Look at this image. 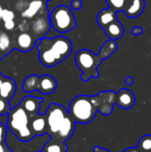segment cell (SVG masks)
<instances>
[{"mask_svg":"<svg viewBox=\"0 0 151 152\" xmlns=\"http://www.w3.org/2000/svg\"><path fill=\"white\" fill-rule=\"evenodd\" d=\"M75 120L70 117V115L69 114L67 116V118H65V121L62 125V126L61 127L56 138L54 139L55 141L61 142H65L66 141H68L72 134H74L75 131Z\"/></svg>","mask_w":151,"mask_h":152,"instance_id":"obj_11","label":"cell"},{"mask_svg":"<svg viewBox=\"0 0 151 152\" xmlns=\"http://www.w3.org/2000/svg\"><path fill=\"white\" fill-rule=\"evenodd\" d=\"M125 83H126V85H128V86L133 85V77H126V79H125Z\"/></svg>","mask_w":151,"mask_h":152,"instance_id":"obj_36","label":"cell"},{"mask_svg":"<svg viewBox=\"0 0 151 152\" xmlns=\"http://www.w3.org/2000/svg\"><path fill=\"white\" fill-rule=\"evenodd\" d=\"M38 59L42 65L52 68L64 61L71 53L73 45L71 41L61 36L53 38L43 37L36 41Z\"/></svg>","mask_w":151,"mask_h":152,"instance_id":"obj_1","label":"cell"},{"mask_svg":"<svg viewBox=\"0 0 151 152\" xmlns=\"http://www.w3.org/2000/svg\"><path fill=\"white\" fill-rule=\"evenodd\" d=\"M28 4H27L25 1L20 0V1H18V3L16 4V9H17L18 11H21V12H23V11L27 8Z\"/></svg>","mask_w":151,"mask_h":152,"instance_id":"obj_31","label":"cell"},{"mask_svg":"<svg viewBox=\"0 0 151 152\" xmlns=\"http://www.w3.org/2000/svg\"><path fill=\"white\" fill-rule=\"evenodd\" d=\"M44 115L47 122V134L54 140L69 115V111L60 104L51 103Z\"/></svg>","mask_w":151,"mask_h":152,"instance_id":"obj_6","label":"cell"},{"mask_svg":"<svg viewBox=\"0 0 151 152\" xmlns=\"http://www.w3.org/2000/svg\"><path fill=\"white\" fill-rule=\"evenodd\" d=\"M3 11H4V8H3V6H2V5L0 4V19H1V16H2Z\"/></svg>","mask_w":151,"mask_h":152,"instance_id":"obj_37","label":"cell"},{"mask_svg":"<svg viewBox=\"0 0 151 152\" xmlns=\"http://www.w3.org/2000/svg\"><path fill=\"white\" fill-rule=\"evenodd\" d=\"M16 93V83L11 78L5 77L4 82L0 86V98L10 101Z\"/></svg>","mask_w":151,"mask_h":152,"instance_id":"obj_17","label":"cell"},{"mask_svg":"<svg viewBox=\"0 0 151 152\" xmlns=\"http://www.w3.org/2000/svg\"><path fill=\"white\" fill-rule=\"evenodd\" d=\"M138 149L141 152H151V135L147 134L139 141Z\"/></svg>","mask_w":151,"mask_h":152,"instance_id":"obj_23","label":"cell"},{"mask_svg":"<svg viewBox=\"0 0 151 152\" xmlns=\"http://www.w3.org/2000/svg\"><path fill=\"white\" fill-rule=\"evenodd\" d=\"M16 1H20V0H16Z\"/></svg>","mask_w":151,"mask_h":152,"instance_id":"obj_38","label":"cell"},{"mask_svg":"<svg viewBox=\"0 0 151 152\" xmlns=\"http://www.w3.org/2000/svg\"><path fill=\"white\" fill-rule=\"evenodd\" d=\"M46 6V3L43 0H32L28 3L27 8L21 12V17L26 20L33 19L38 15Z\"/></svg>","mask_w":151,"mask_h":152,"instance_id":"obj_14","label":"cell"},{"mask_svg":"<svg viewBox=\"0 0 151 152\" xmlns=\"http://www.w3.org/2000/svg\"><path fill=\"white\" fill-rule=\"evenodd\" d=\"M122 152H141L140 150L138 148H128L125 151H123Z\"/></svg>","mask_w":151,"mask_h":152,"instance_id":"obj_35","label":"cell"},{"mask_svg":"<svg viewBox=\"0 0 151 152\" xmlns=\"http://www.w3.org/2000/svg\"><path fill=\"white\" fill-rule=\"evenodd\" d=\"M0 152H12V151H11L6 145V143L4 142L0 144Z\"/></svg>","mask_w":151,"mask_h":152,"instance_id":"obj_33","label":"cell"},{"mask_svg":"<svg viewBox=\"0 0 151 152\" xmlns=\"http://www.w3.org/2000/svg\"><path fill=\"white\" fill-rule=\"evenodd\" d=\"M117 50V44L115 40H109L104 43L99 54L93 53L87 49L79 50L75 56V61L77 68L83 72L81 79L83 81H88L91 77L97 78L99 73L97 71L98 66L101 62L109 58Z\"/></svg>","mask_w":151,"mask_h":152,"instance_id":"obj_2","label":"cell"},{"mask_svg":"<svg viewBox=\"0 0 151 152\" xmlns=\"http://www.w3.org/2000/svg\"><path fill=\"white\" fill-rule=\"evenodd\" d=\"M30 129L34 136L43 135L47 133V122L45 115L36 114L30 117Z\"/></svg>","mask_w":151,"mask_h":152,"instance_id":"obj_10","label":"cell"},{"mask_svg":"<svg viewBox=\"0 0 151 152\" xmlns=\"http://www.w3.org/2000/svg\"><path fill=\"white\" fill-rule=\"evenodd\" d=\"M29 28V24L28 23L27 20H23L22 21H20L18 25V29L20 32H27Z\"/></svg>","mask_w":151,"mask_h":152,"instance_id":"obj_28","label":"cell"},{"mask_svg":"<svg viewBox=\"0 0 151 152\" xmlns=\"http://www.w3.org/2000/svg\"><path fill=\"white\" fill-rule=\"evenodd\" d=\"M116 95L112 91L102 92L97 96L98 100V111L102 115L109 116L113 110V105L116 104Z\"/></svg>","mask_w":151,"mask_h":152,"instance_id":"obj_8","label":"cell"},{"mask_svg":"<svg viewBox=\"0 0 151 152\" xmlns=\"http://www.w3.org/2000/svg\"><path fill=\"white\" fill-rule=\"evenodd\" d=\"M68 147L64 142H61L55 140H51L48 143H46L42 151L40 152H67Z\"/></svg>","mask_w":151,"mask_h":152,"instance_id":"obj_20","label":"cell"},{"mask_svg":"<svg viewBox=\"0 0 151 152\" xmlns=\"http://www.w3.org/2000/svg\"><path fill=\"white\" fill-rule=\"evenodd\" d=\"M5 138H6V126L0 123V144L5 142Z\"/></svg>","mask_w":151,"mask_h":152,"instance_id":"obj_27","label":"cell"},{"mask_svg":"<svg viewBox=\"0 0 151 152\" xmlns=\"http://www.w3.org/2000/svg\"><path fill=\"white\" fill-rule=\"evenodd\" d=\"M11 45H12V40L10 36L4 32V31H0V52L7 53L11 50Z\"/></svg>","mask_w":151,"mask_h":152,"instance_id":"obj_22","label":"cell"},{"mask_svg":"<svg viewBox=\"0 0 151 152\" xmlns=\"http://www.w3.org/2000/svg\"><path fill=\"white\" fill-rule=\"evenodd\" d=\"M93 152H110L109 151L106 150V149H103V148H101L99 146H95L93 148Z\"/></svg>","mask_w":151,"mask_h":152,"instance_id":"obj_34","label":"cell"},{"mask_svg":"<svg viewBox=\"0 0 151 152\" xmlns=\"http://www.w3.org/2000/svg\"><path fill=\"white\" fill-rule=\"evenodd\" d=\"M127 1L128 0H106V3L111 10L115 12H119L124 11Z\"/></svg>","mask_w":151,"mask_h":152,"instance_id":"obj_24","label":"cell"},{"mask_svg":"<svg viewBox=\"0 0 151 152\" xmlns=\"http://www.w3.org/2000/svg\"><path fill=\"white\" fill-rule=\"evenodd\" d=\"M117 20V12L111 10L110 8L101 10L97 15V22L99 26H101L103 28Z\"/></svg>","mask_w":151,"mask_h":152,"instance_id":"obj_19","label":"cell"},{"mask_svg":"<svg viewBox=\"0 0 151 152\" xmlns=\"http://www.w3.org/2000/svg\"><path fill=\"white\" fill-rule=\"evenodd\" d=\"M46 8L47 7L45 6L43 9V11L36 16V18L34 19L30 26L31 32L34 35L33 37L36 41L44 37V36L48 33V31L51 28V22L49 20L48 10L44 13H43V12H44Z\"/></svg>","mask_w":151,"mask_h":152,"instance_id":"obj_7","label":"cell"},{"mask_svg":"<svg viewBox=\"0 0 151 152\" xmlns=\"http://www.w3.org/2000/svg\"><path fill=\"white\" fill-rule=\"evenodd\" d=\"M135 103V96L133 93L128 89H121L116 95V104L122 109H131Z\"/></svg>","mask_w":151,"mask_h":152,"instance_id":"obj_9","label":"cell"},{"mask_svg":"<svg viewBox=\"0 0 151 152\" xmlns=\"http://www.w3.org/2000/svg\"><path fill=\"white\" fill-rule=\"evenodd\" d=\"M0 20H1V19H0Z\"/></svg>","mask_w":151,"mask_h":152,"instance_id":"obj_39","label":"cell"},{"mask_svg":"<svg viewBox=\"0 0 151 152\" xmlns=\"http://www.w3.org/2000/svg\"><path fill=\"white\" fill-rule=\"evenodd\" d=\"M144 7L145 0H128L124 12L126 16L130 18H136L142 13Z\"/></svg>","mask_w":151,"mask_h":152,"instance_id":"obj_16","label":"cell"},{"mask_svg":"<svg viewBox=\"0 0 151 152\" xmlns=\"http://www.w3.org/2000/svg\"><path fill=\"white\" fill-rule=\"evenodd\" d=\"M142 33V28L141 27H133L132 28V34L133 36H139Z\"/></svg>","mask_w":151,"mask_h":152,"instance_id":"obj_32","label":"cell"},{"mask_svg":"<svg viewBox=\"0 0 151 152\" xmlns=\"http://www.w3.org/2000/svg\"><path fill=\"white\" fill-rule=\"evenodd\" d=\"M15 19V12L10 9L4 8L1 16V20L4 22V21H8V20H12Z\"/></svg>","mask_w":151,"mask_h":152,"instance_id":"obj_25","label":"cell"},{"mask_svg":"<svg viewBox=\"0 0 151 152\" xmlns=\"http://www.w3.org/2000/svg\"><path fill=\"white\" fill-rule=\"evenodd\" d=\"M98 111L97 96L79 95L72 100L69 107V114L76 123L87 124L95 117Z\"/></svg>","mask_w":151,"mask_h":152,"instance_id":"obj_4","label":"cell"},{"mask_svg":"<svg viewBox=\"0 0 151 152\" xmlns=\"http://www.w3.org/2000/svg\"><path fill=\"white\" fill-rule=\"evenodd\" d=\"M9 101H6L4 99L0 98V116L4 114H8L10 111V105H9Z\"/></svg>","mask_w":151,"mask_h":152,"instance_id":"obj_26","label":"cell"},{"mask_svg":"<svg viewBox=\"0 0 151 152\" xmlns=\"http://www.w3.org/2000/svg\"><path fill=\"white\" fill-rule=\"evenodd\" d=\"M103 29H104L107 37L110 40H115L116 41L117 39L121 38L125 34L124 26L117 20L113 21L112 23L109 24L108 26H106Z\"/></svg>","mask_w":151,"mask_h":152,"instance_id":"obj_18","label":"cell"},{"mask_svg":"<svg viewBox=\"0 0 151 152\" xmlns=\"http://www.w3.org/2000/svg\"><path fill=\"white\" fill-rule=\"evenodd\" d=\"M51 26L58 32L67 33L77 27L72 10L65 4L58 5L49 13Z\"/></svg>","mask_w":151,"mask_h":152,"instance_id":"obj_5","label":"cell"},{"mask_svg":"<svg viewBox=\"0 0 151 152\" xmlns=\"http://www.w3.org/2000/svg\"><path fill=\"white\" fill-rule=\"evenodd\" d=\"M43 101H44L43 98H37V97L29 95V96L24 97L20 101V104L27 111L29 117H32V116L38 114L39 110H40V105Z\"/></svg>","mask_w":151,"mask_h":152,"instance_id":"obj_13","label":"cell"},{"mask_svg":"<svg viewBox=\"0 0 151 152\" xmlns=\"http://www.w3.org/2000/svg\"><path fill=\"white\" fill-rule=\"evenodd\" d=\"M39 77L36 75H30L27 77L22 84V90L26 93H32L36 91L37 89V83H38Z\"/></svg>","mask_w":151,"mask_h":152,"instance_id":"obj_21","label":"cell"},{"mask_svg":"<svg viewBox=\"0 0 151 152\" xmlns=\"http://www.w3.org/2000/svg\"><path fill=\"white\" fill-rule=\"evenodd\" d=\"M15 21L14 20H8V21H4V28L8 30V31H12L15 28Z\"/></svg>","mask_w":151,"mask_h":152,"instance_id":"obj_29","label":"cell"},{"mask_svg":"<svg viewBox=\"0 0 151 152\" xmlns=\"http://www.w3.org/2000/svg\"><path fill=\"white\" fill-rule=\"evenodd\" d=\"M36 40L28 32H21L16 39V49L20 52H28L36 46Z\"/></svg>","mask_w":151,"mask_h":152,"instance_id":"obj_15","label":"cell"},{"mask_svg":"<svg viewBox=\"0 0 151 152\" xmlns=\"http://www.w3.org/2000/svg\"><path fill=\"white\" fill-rule=\"evenodd\" d=\"M70 6L72 9L75 10H80L83 6V3L81 0H72L70 3Z\"/></svg>","mask_w":151,"mask_h":152,"instance_id":"obj_30","label":"cell"},{"mask_svg":"<svg viewBox=\"0 0 151 152\" xmlns=\"http://www.w3.org/2000/svg\"><path fill=\"white\" fill-rule=\"evenodd\" d=\"M57 89V82L55 78L50 75H43L39 77L36 91L43 94H50Z\"/></svg>","mask_w":151,"mask_h":152,"instance_id":"obj_12","label":"cell"},{"mask_svg":"<svg viewBox=\"0 0 151 152\" xmlns=\"http://www.w3.org/2000/svg\"><path fill=\"white\" fill-rule=\"evenodd\" d=\"M7 128L21 142H29L34 134L30 129V117L20 104L13 107L7 114Z\"/></svg>","mask_w":151,"mask_h":152,"instance_id":"obj_3","label":"cell"}]
</instances>
